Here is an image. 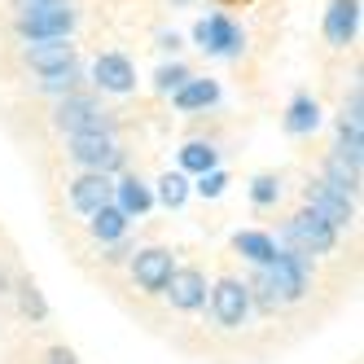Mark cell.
Here are the masks:
<instances>
[{"instance_id":"6da1fadb","label":"cell","mask_w":364,"mask_h":364,"mask_svg":"<svg viewBox=\"0 0 364 364\" xmlns=\"http://www.w3.org/2000/svg\"><path fill=\"white\" fill-rule=\"evenodd\" d=\"M58 127L66 136H80V132H114L110 123V110H101L92 97L84 92H70L58 101Z\"/></svg>"},{"instance_id":"7a4b0ae2","label":"cell","mask_w":364,"mask_h":364,"mask_svg":"<svg viewBox=\"0 0 364 364\" xmlns=\"http://www.w3.org/2000/svg\"><path fill=\"white\" fill-rule=\"evenodd\" d=\"M70 159L88 171L110 176L114 167H123V149H119L114 132H80V136H70Z\"/></svg>"},{"instance_id":"3957f363","label":"cell","mask_w":364,"mask_h":364,"mask_svg":"<svg viewBox=\"0 0 364 364\" xmlns=\"http://www.w3.org/2000/svg\"><path fill=\"white\" fill-rule=\"evenodd\" d=\"M285 246H294L303 255H333L338 250V232L321 220V215H311L307 206L285 224Z\"/></svg>"},{"instance_id":"277c9868","label":"cell","mask_w":364,"mask_h":364,"mask_svg":"<svg viewBox=\"0 0 364 364\" xmlns=\"http://www.w3.org/2000/svg\"><path fill=\"white\" fill-rule=\"evenodd\" d=\"M303 206H307L311 215H321L333 232H338V228H347V224L355 220V202H351L347 193H338V189L321 185V180H311V185L303 189Z\"/></svg>"},{"instance_id":"5b68a950","label":"cell","mask_w":364,"mask_h":364,"mask_svg":"<svg viewBox=\"0 0 364 364\" xmlns=\"http://www.w3.org/2000/svg\"><path fill=\"white\" fill-rule=\"evenodd\" d=\"M70 27H75V9H70V5L36 9V14H22V18H18V36L31 40V44H40V40H66Z\"/></svg>"},{"instance_id":"8992f818","label":"cell","mask_w":364,"mask_h":364,"mask_svg":"<svg viewBox=\"0 0 364 364\" xmlns=\"http://www.w3.org/2000/svg\"><path fill=\"white\" fill-rule=\"evenodd\" d=\"M211 311H215V321H220L224 329L246 325V311H250V290H246V281H237V277L215 281V290H211Z\"/></svg>"},{"instance_id":"52a82bcc","label":"cell","mask_w":364,"mask_h":364,"mask_svg":"<svg viewBox=\"0 0 364 364\" xmlns=\"http://www.w3.org/2000/svg\"><path fill=\"white\" fill-rule=\"evenodd\" d=\"M193 40H198L202 53H215V58H228V53H237V48H242V31H237V22H232L228 14L202 18L198 27H193Z\"/></svg>"},{"instance_id":"ba28073f","label":"cell","mask_w":364,"mask_h":364,"mask_svg":"<svg viewBox=\"0 0 364 364\" xmlns=\"http://www.w3.org/2000/svg\"><path fill=\"white\" fill-rule=\"evenodd\" d=\"M171 272H176V259H171V250H163V246L136 250V259H132V281L141 285L145 294H163Z\"/></svg>"},{"instance_id":"9c48e42d","label":"cell","mask_w":364,"mask_h":364,"mask_svg":"<svg viewBox=\"0 0 364 364\" xmlns=\"http://www.w3.org/2000/svg\"><path fill=\"white\" fill-rule=\"evenodd\" d=\"M110 198H114V180L101 171H84L80 180H70V206L84 215H97L101 206H110Z\"/></svg>"},{"instance_id":"30bf717a","label":"cell","mask_w":364,"mask_h":364,"mask_svg":"<svg viewBox=\"0 0 364 364\" xmlns=\"http://www.w3.org/2000/svg\"><path fill=\"white\" fill-rule=\"evenodd\" d=\"M92 84L101 92H132L136 88V70H132V62H127L123 53H101L92 62Z\"/></svg>"},{"instance_id":"8fae6325","label":"cell","mask_w":364,"mask_h":364,"mask_svg":"<svg viewBox=\"0 0 364 364\" xmlns=\"http://www.w3.org/2000/svg\"><path fill=\"white\" fill-rule=\"evenodd\" d=\"M167 294H171L176 311H198L206 303V277L198 268H176L167 277Z\"/></svg>"},{"instance_id":"7c38bea8","label":"cell","mask_w":364,"mask_h":364,"mask_svg":"<svg viewBox=\"0 0 364 364\" xmlns=\"http://www.w3.org/2000/svg\"><path fill=\"white\" fill-rule=\"evenodd\" d=\"M355 27H360V0H333L325 9V40L333 48H347L355 40Z\"/></svg>"},{"instance_id":"4fadbf2b","label":"cell","mask_w":364,"mask_h":364,"mask_svg":"<svg viewBox=\"0 0 364 364\" xmlns=\"http://www.w3.org/2000/svg\"><path fill=\"white\" fill-rule=\"evenodd\" d=\"M27 66H31L36 75L75 66V44H70V40H40V44H27Z\"/></svg>"},{"instance_id":"5bb4252c","label":"cell","mask_w":364,"mask_h":364,"mask_svg":"<svg viewBox=\"0 0 364 364\" xmlns=\"http://www.w3.org/2000/svg\"><path fill=\"white\" fill-rule=\"evenodd\" d=\"M114 198H119V211L127 215V220H141L145 211H149V206H154V193H149V185H141V180L136 176H127V180H119V185H114Z\"/></svg>"},{"instance_id":"9a60e30c","label":"cell","mask_w":364,"mask_h":364,"mask_svg":"<svg viewBox=\"0 0 364 364\" xmlns=\"http://www.w3.org/2000/svg\"><path fill=\"white\" fill-rule=\"evenodd\" d=\"M215 101H220L215 80H189V84H180V88H176V110H185V114L206 110V106H215Z\"/></svg>"},{"instance_id":"2e32d148","label":"cell","mask_w":364,"mask_h":364,"mask_svg":"<svg viewBox=\"0 0 364 364\" xmlns=\"http://www.w3.org/2000/svg\"><path fill=\"white\" fill-rule=\"evenodd\" d=\"M321 185H329V189H338V193L355 198V189H360V167H351L343 154H329V159H325V176H321Z\"/></svg>"},{"instance_id":"e0dca14e","label":"cell","mask_w":364,"mask_h":364,"mask_svg":"<svg viewBox=\"0 0 364 364\" xmlns=\"http://www.w3.org/2000/svg\"><path fill=\"white\" fill-rule=\"evenodd\" d=\"M232 246H237V255H246L250 264H259V268H268L272 255H277V242L268 237V232H259V228L237 232V237H232Z\"/></svg>"},{"instance_id":"ac0fdd59","label":"cell","mask_w":364,"mask_h":364,"mask_svg":"<svg viewBox=\"0 0 364 364\" xmlns=\"http://www.w3.org/2000/svg\"><path fill=\"white\" fill-rule=\"evenodd\" d=\"M316 127H321V106L311 97H294L290 110H285V132L307 136V132H316Z\"/></svg>"},{"instance_id":"d6986e66","label":"cell","mask_w":364,"mask_h":364,"mask_svg":"<svg viewBox=\"0 0 364 364\" xmlns=\"http://www.w3.org/2000/svg\"><path fill=\"white\" fill-rule=\"evenodd\" d=\"M88 228H92V237H97V242H123V232H127V215L110 202V206H101V211L92 215V224H88Z\"/></svg>"},{"instance_id":"ffe728a7","label":"cell","mask_w":364,"mask_h":364,"mask_svg":"<svg viewBox=\"0 0 364 364\" xmlns=\"http://www.w3.org/2000/svg\"><path fill=\"white\" fill-rule=\"evenodd\" d=\"M180 167H185V171H193V176L215 171V149L206 145V141H189L185 149H180Z\"/></svg>"},{"instance_id":"44dd1931","label":"cell","mask_w":364,"mask_h":364,"mask_svg":"<svg viewBox=\"0 0 364 364\" xmlns=\"http://www.w3.org/2000/svg\"><path fill=\"white\" fill-rule=\"evenodd\" d=\"M185 198H189V180L180 176V171L159 180V202L167 206V211H176V206H185Z\"/></svg>"},{"instance_id":"7402d4cb","label":"cell","mask_w":364,"mask_h":364,"mask_svg":"<svg viewBox=\"0 0 364 364\" xmlns=\"http://www.w3.org/2000/svg\"><path fill=\"white\" fill-rule=\"evenodd\" d=\"M75 80H80V70L75 66H62V70H48V75H40V92H62V97H70L75 92Z\"/></svg>"},{"instance_id":"603a6c76","label":"cell","mask_w":364,"mask_h":364,"mask_svg":"<svg viewBox=\"0 0 364 364\" xmlns=\"http://www.w3.org/2000/svg\"><path fill=\"white\" fill-rule=\"evenodd\" d=\"M250 198H255V206H272V202L281 198V180H277V176H255Z\"/></svg>"},{"instance_id":"cb8c5ba5","label":"cell","mask_w":364,"mask_h":364,"mask_svg":"<svg viewBox=\"0 0 364 364\" xmlns=\"http://www.w3.org/2000/svg\"><path fill=\"white\" fill-rule=\"evenodd\" d=\"M18 299H22V311H27V316H36V321H44V299H40V290H36V285L31 281H22L18 285Z\"/></svg>"},{"instance_id":"d4e9b609","label":"cell","mask_w":364,"mask_h":364,"mask_svg":"<svg viewBox=\"0 0 364 364\" xmlns=\"http://www.w3.org/2000/svg\"><path fill=\"white\" fill-rule=\"evenodd\" d=\"M189 80H193V75L180 66V62H171V66H163V70H159V88H163V92H176L180 84H189Z\"/></svg>"},{"instance_id":"484cf974","label":"cell","mask_w":364,"mask_h":364,"mask_svg":"<svg viewBox=\"0 0 364 364\" xmlns=\"http://www.w3.org/2000/svg\"><path fill=\"white\" fill-rule=\"evenodd\" d=\"M224 189H228V176H224L220 167L206 171V176H198V193H202V198H220Z\"/></svg>"},{"instance_id":"4316f807","label":"cell","mask_w":364,"mask_h":364,"mask_svg":"<svg viewBox=\"0 0 364 364\" xmlns=\"http://www.w3.org/2000/svg\"><path fill=\"white\" fill-rule=\"evenodd\" d=\"M48 364H75V355L66 347H53V351H48Z\"/></svg>"},{"instance_id":"83f0119b","label":"cell","mask_w":364,"mask_h":364,"mask_svg":"<svg viewBox=\"0 0 364 364\" xmlns=\"http://www.w3.org/2000/svg\"><path fill=\"white\" fill-rule=\"evenodd\" d=\"M123 255H127V246H123V242H114V246H110V255H106V264H119Z\"/></svg>"},{"instance_id":"f1b7e54d","label":"cell","mask_w":364,"mask_h":364,"mask_svg":"<svg viewBox=\"0 0 364 364\" xmlns=\"http://www.w3.org/2000/svg\"><path fill=\"white\" fill-rule=\"evenodd\" d=\"M220 9H237V5H250V0H215Z\"/></svg>"}]
</instances>
